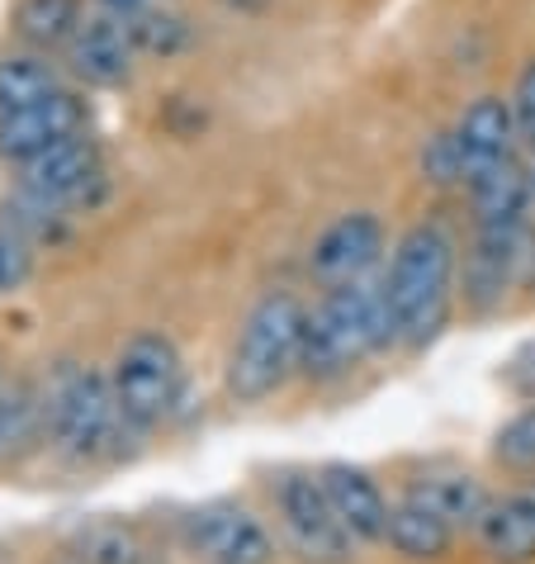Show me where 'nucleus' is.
Instances as JSON below:
<instances>
[{"instance_id":"nucleus-5","label":"nucleus","mask_w":535,"mask_h":564,"mask_svg":"<svg viewBox=\"0 0 535 564\" xmlns=\"http://www.w3.org/2000/svg\"><path fill=\"white\" fill-rule=\"evenodd\" d=\"M109 380H114L119 409L133 422V432L162 427L185 403V360L166 333H138L123 341Z\"/></svg>"},{"instance_id":"nucleus-4","label":"nucleus","mask_w":535,"mask_h":564,"mask_svg":"<svg viewBox=\"0 0 535 564\" xmlns=\"http://www.w3.org/2000/svg\"><path fill=\"white\" fill-rule=\"evenodd\" d=\"M393 341V318L384 300V280H351L332 285L308 308V337H304V370L318 380L356 370L365 356Z\"/></svg>"},{"instance_id":"nucleus-12","label":"nucleus","mask_w":535,"mask_h":564,"mask_svg":"<svg viewBox=\"0 0 535 564\" xmlns=\"http://www.w3.org/2000/svg\"><path fill=\"white\" fill-rule=\"evenodd\" d=\"M455 143H460V156L469 166V181L479 176V171L507 162L522 148V129H516V115H512V100L502 96H479L465 105V115L450 123Z\"/></svg>"},{"instance_id":"nucleus-17","label":"nucleus","mask_w":535,"mask_h":564,"mask_svg":"<svg viewBox=\"0 0 535 564\" xmlns=\"http://www.w3.org/2000/svg\"><path fill=\"white\" fill-rule=\"evenodd\" d=\"M407 494L427 498V503L446 517L455 531H479L488 503H493V494L483 489V479L460 475V469H446V475H422V479L407 484Z\"/></svg>"},{"instance_id":"nucleus-21","label":"nucleus","mask_w":535,"mask_h":564,"mask_svg":"<svg viewBox=\"0 0 535 564\" xmlns=\"http://www.w3.org/2000/svg\"><path fill=\"white\" fill-rule=\"evenodd\" d=\"M76 564H148V545L123 522H90L76 536Z\"/></svg>"},{"instance_id":"nucleus-3","label":"nucleus","mask_w":535,"mask_h":564,"mask_svg":"<svg viewBox=\"0 0 535 564\" xmlns=\"http://www.w3.org/2000/svg\"><path fill=\"white\" fill-rule=\"evenodd\" d=\"M304 337L308 308L290 290H265L232 337L223 384L238 403H261L290 384L294 370H304Z\"/></svg>"},{"instance_id":"nucleus-19","label":"nucleus","mask_w":535,"mask_h":564,"mask_svg":"<svg viewBox=\"0 0 535 564\" xmlns=\"http://www.w3.org/2000/svg\"><path fill=\"white\" fill-rule=\"evenodd\" d=\"M57 90H67V76H62L48 53H10L0 57V115H10V109H24V105H39L57 96Z\"/></svg>"},{"instance_id":"nucleus-6","label":"nucleus","mask_w":535,"mask_h":564,"mask_svg":"<svg viewBox=\"0 0 535 564\" xmlns=\"http://www.w3.org/2000/svg\"><path fill=\"white\" fill-rule=\"evenodd\" d=\"M271 494H275V522L298 560L304 564H346L351 560L356 536L341 527V517H337L318 475L290 469V475L275 479Z\"/></svg>"},{"instance_id":"nucleus-26","label":"nucleus","mask_w":535,"mask_h":564,"mask_svg":"<svg viewBox=\"0 0 535 564\" xmlns=\"http://www.w3.org/2000/svg\"><path fill=\"white\" fill-rule=\"evenodd\" d=\"M512 115H516V129H522V143L535 148V57L522 67V76H516L512 86Z\"/></svg>"},{"instance_id":"nucleus-9","label":"nucleus","mask_w":535,"mask_h":564,"mask_svg":"<svg viewBox=\"0 0 535 564\" xmlns=\"http://www.w3.org/2000/svg\"><path fill=\"white\" fill-rule=\"evenodd\" d=\"M67 72L76 76L81 86H96V90H114L133 76V62H138V43H133V29L123 14L114 10H86L81 29L72 34L67 43Z\"/></svg>"},{"instance_id":"nucleus-24","label":"nucleus","mask_w":535,"mask_h":564,"mask_svg":"<svg viewBox=\"0 0 535 564\" xmlns=\"http://www.w3.org/2000/svg\"><path fill=\"white\" fill-rule=\"evenodd\" d=\"M129 29H133L138 53H148V57H171V53L185 48V39H190L176 14H171V10H156V6L138 10L133 20H129Z\"/></svg>"},{"instance_id":"nucleus-8","label":"nucleus","mask_w":535,"mask_h":564,"mask_svg":"<svg viewBox=\"0 0 535 564\" xmlns=\"http://www.w3.org/2000/svg\"><path fill=\"white\" fill-rule=\"evenodd\" d=\"M384 247H389V232L380 224V214H370V209L341 214L313 238L308 275L327 290L351 285V280H370V271L384 261Z\"/></svg>"},{"instance_id":"nucleus-14","label":"nucleus","mask_w":535,"mask_h":564,"mask_svg":"<svg viewBox=\"0 0 535 564\" xmlns=\"http://www.w3.org/2000/svg\"><path fill=\"white\" fill-rule=\"evenodd\" d=\"M469 205H474V228H526L535 214V191H531V166L522 156L479 171L469 181Z\"/></svg>"},{"instance_id":"nucleus-28","label":"nucleus","mask_w":535,"mask_h":564,"mask_svg":"<svg viewBox=\"0 0 535 564\" xmlns=\"http://www.w3.org/2000/svg\"><path fill=\"white\" fill-rule=\"evenodd\" d=\"M100 6H105V10H114V14H123V20H133V14H138V10H148L152 0H100Z\"/></svg>"},{"instance_id":"nucleus-29","label":"nucleus","mask_w":535,"mask_h":564,"mask_svg":"<svg viewBox=\"0 0 535 564\" xmlns=\"http://www.w3.org/2000/svg\"><path fill=\"white\" fill-rule=\"evenodd\" d=\"M0 380H6V375H0Z\"/></svg>"},{"instance_id":"nucleus-2","label":"nucleus","mask_w":535,"mask_h":564,"mask_svg":"<svg viewBox=\"0 0 535 564\" xmlns=\"http://www.w3.org/2000/svg\"><path fill=\"white\" fill-rule=\"evenodd\" d=\"M455 238L440 224L407 228L389 257L384 300L393 318V341L403 347H427L446 327L455 300Z\"/></svg>"},{"instance_id":"nucleus-20","label":"nucleus","mask_w":535,"mask_h":564,"mask_svg":"<svg viewBox=\"0 0 535 564\" xmlns=\"http://www.w3.org/2000/svg\"><path fill=\"white\" fill-rule=\"evenodd\" d=\"M43 436V399L34 384L24 380H0V465L10 456H20Z\"/></svg>"},{"instance_id":"nucleus-18","label":"nucleus","mask_w":535,"mask_h":564,"mask_svg":"<svg viewBox=\"0 0 535 564\" xmlns=\"http://www.w3.org/2000/svg\"><path fill=\"white\" fill-rule=\"evenodd\" d=\"M81 20H86L81 0H20L14 6V34L34 53H67Z\"/></svg>"},{"instance_id":"nucleus-1","label":"nucleus","mask_w":535,"mask_h":564,"mask_svg":"<svg viewBox=\"0 0 535 564\" xmlns=\"http://www.w3.org/2000/svg\"><path fill=\"white\" fill-rule=\"evenodd\" d=\"M43 399V436L76 465H96L123 456V436L133 422L123 417L114 380L81 360H57L39 384Z\"/></svg>"},{"instance_id":"nucleus-16","label":"nucleus","mask_w":535,"mask_h":564,"mask_svg":"<svg viewBox=\"0 0 535 564\" xmlns=\"http://www.w3.org/2000/svg\"><path fill=\"white\" fill-rule=\"evenodd\" d=\"M455 536H460V531H455L446 517H440L427 498H417V494H403L398 503H393L389 531H384L389 551L403 555V560H417V564L422 560H446Z\"/></svg>"},{"instance_id":"nucleus-10","label":"nucleus","mask_w":535,"mask_h":564,"mask_svg":"<svg viewBox=\"0 0 535 564\" xmlns=\"http://www.w3.org/2000/svg\"><path fill=\"white\" fill-rule=\"evenodd\" d=\"M86 119H90L86 100L76 96L72 86L39 105L10 109V115H0V156H6L10 166H24V162H34L39 152L57 148L62 138L86 133Z\"/></svg>"},{"instance_id":"nucleus-7","label":"nucleus","mask_w":535,"mask_h":564,"mask_svg":"<svg viewBox=\"0 0 535 564\" xmlns=\"http://www.w3.org/2000/svg\"><path fill=\"white\" fill-rule=\"evenodd\" d=\"M181 536L204 564H271L275 560V536L265 531V522L251 517L247 508L228 503V498L185 512Z\"/></svg>"},{"instance_id":"nucleus-11","label":"nucleus","mask_w":535,"mask_h":564,"mask_svg":"<svg viewBox=\"0 0 535 564\" xmlns=\"http://www.w3.org/2000/svg\"><path fill=\"white\" fill-rule=\"evenodd\" d=\"M526 261V228H474V247L465 261V300L474 308L502 304Z\"/></svg>"},{"instance_id":"nucleus-25","label":"nucleus","mask_w":535,"mask_h":564,"mask_svg":"<svg viewBox=\"0 0 535 564\" xmlns=\"http://www.w3.org/2000/svg\"><path fill=\"white\" fill-rule=\"evenodd\" d=\"M34 275V242L14 228H0V294H14Z\"/></svg>"},{"instance_id":"nucleus-22","label":"nucleus","mask_w":535,"mask_h":564,"mask_svg":"<svg viewBox=\"0 0 535 564\" xmlns=\"http://www.w3.org/2000/svg\"><path fill=\"white\" fill-rule=\"evenodd\" d=\"M417 171H422V181H427V185H436V191H455V185H469V166H465L460 143H455L450 129H436L432 138H422Z\"/></svg>"},{"instance_id":"nucleus-27","label":"nucleus","mask_w":535,"mask_h":564,"mask_svg":"<svg viewBox=\"0 0 535 564\" xmlns=\"http://www.w3.org/2000/svg\"><path fill=\"white\" fill-rule=\"evenodd\" d=\"M507 384H512L522 399H531V403H535V341H531L526 351H516V356H512V366H507Z\"/></svg>"},{"instance_id":"nucleus-13","label":"nucleus","mask_w":535,"mask_h":564,"mask_svg":"<svg viewBox=\"0 0 535 564\" xmlns=\"http://www.w3.org/2000/svg\"><path fill=\"white\" fill-rule=\"evenodd\" d=\"M318 479H323L327 498H332V508H337V517H341V527L351 531L356 541H384L393 503L384 498L380 479H374L370 469L346 465V460H332V465H323V469H318Z\"/></svg>"},{"instance_id":"nucleus-15","label":"nucleus","mask_w":535,"mask_h":564,"mask_svg":"<svg viewBox=\"0 0 535 564\" xmlns=\"http://www.w3.org/2000/svg\"><path fill=\"white\" fill-rule=\"evenodd\" d=\"M474 536L493 564H535V479L493 498Z\"/></svg>"},{"instance_id":"nucleus-23","label":"nucleus","mask_w":535,"mask_h":564,"mask_svg":"<svg viewBox=\"0 0 535 564\" xmlns=\"http://www.w3.org/2000/svg\"><path fill=\"white\" fill-rule=\"evenodd\" d=\"M493 460L512 475H535V403L507 417L493 436Z\"/></svg>"}]
</instances>
